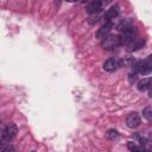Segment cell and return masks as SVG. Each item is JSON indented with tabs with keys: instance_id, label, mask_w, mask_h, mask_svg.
<instances>
[{
	"instance_id": "ba28073f",
	"label": "cell",
	"mask_w": 152,
	"mask_h": 152,
	"mask_svg": "<svg viewBox=\"0 0 152 152\" xmlns=\"http://www.w3.org/2000/svg\"><path fill=\"white\" fill-rule=\"evenodd\" d=\"M119 6L118 5H114V6H112L110 8H108L106 12H104V14L102 15V19H103V21L106 23V21H112L114 18H116L118 17V14H119Z\"/></svg>"
},
{
	"instance_id": "e0dca14e",
	"label": "cell",
	"mask_w": 152,
	"mask_h": 152,
	"mask_svg": "<svg viewBox=\"0 0 152 152\" xmlns=\"http://www.w3.org/2000/svg\"><path fill=\"white\" fill-rule=\"evenodd\" d=\"M66 1H69V2H75V1H77V0H66Z\"/></svg>"
},
{
	"instance_id": "30bf717a",
	"label": "cell",
	"mask_w": 152,
	"mask_h": 152,
	"mask_svg": "<svg viewBox=\"0 0 152 152\" xmlns=\"http://www.w3.org/2000/svg\"><path fill=\"white\" fill-rule=\"evenodd\" d=\"M103 7L102 0H93L88 6H87V12L89 14H95L97 12H100Z\"/></svg>"
},
{
	"instance_id": "5bb4252c",
	"label": "cell",
	"mask_w": 152,
	"mask_h": 152,
	"mask_svg": "<svg viewBox=\"0 0 152 152\" xmlns=\"http://www.w3.org/2000/svg\"><path fill=\"white\" fill-rule=\"evenodd\" d=\"M127 147H128V150H131V151H145V148H144V146L141 145V146H138L135 142H133V141H128L127 142Z\"/></svg>"
},
{
	"instance_id": "ac0fdd59",
	"label": "cell",
	"mask_w": 152,
	"mask_h": 152,
	"mask_svg": "<svg viewBox=\"0 0 152 152\" xmlns=\"http://www.w3.org/2000/svg\"><path fill=\"white\" fill-rule=\"evenodd\" d=\"M82 1H88V0H82Z\"/></svg>"
},
{
	"instance_id": "6da1fadb",
	"label": "cell",
	"mask_w": 152,
	"mask_h": 152,
	"mask_svg": "<svg viewBox=\"0 0 152 152\" xmlns=\"http://www.w3.org/2000/svg\"><path fill=\"white\" fill-rule=\"evenodd\" d=\"M120 36L119 37V42H120V45H127L128 43H131L133 39H135L138 37V30L135 26H129L122 31H120Z\"/></svg>"
},
{
	"instance_id": "8992f818",
	"label": "cell",
	"mask_w": 152,
	"mask_h": 152,
	"mask_svg": "<svg viewBox=\"0 0 152 152\" xmlns=\"http://www.w3.org/2000/svg\"><path fill=\"white\" fill-rule=\"evenodd\" d=\"M120 66V61L118 59V58H108L104 63H103V65H102V68H103V70L104 71H107V72H113V71H115Z\"/></svg>"
},
{
	"instance_id": "3957f363",
	"label": "cell",
	"mask_w": 152,
	"mask_h": 152,
	"mask_svg": "<svg viewBox=\"0 0 152 152\" xmlns=\"http://www.w3.org/2000/svg\"><path fill=\"white\" fill-rule=\"evenodd\" d=\"M17 133H18V127H17V125L15 124H8L5 128H4V131H2V133H1V141H2V144H7V142H10L15 135H17Z\"/></svg>"
},
{
	"instance_id": "8fae6325",
	"label": "cell",
	"mask_w": 152,
	"mask_h": 152,
	"mask_svg": "<svg viewBox=\"0 0 152 152\" xmlns=\"http://www.w3.org/2000/svg\"><path fill=\"white\" fill-rule=\"evenodd\" d=\"M137 88L138 90L140 91H146V90H150L151 89V77H146V78H142L138 82L137 84Z\"/></svg>"
},
{
	"instance_id": "2e32d148",
	"label": "cell",
	"mask_w": 152,
	"mask_h": 152,
	"mask_svg": "<svg viewBox=\"0 0 152 152\" xmlns=\"http://www.w3.org/2000/svg\"><path fill=\"white\" fill-rule=\"evenodd\" d=\"M129 26H132V20L131 19H128V20H125V21H121L119 25H118V31H122V30H125V28H127V27H129Z\"/></svg>"
},
{
	"instance_id": "277c9868",
	"label": "cell",
	"mask_w": 152,
	"mask_h": 152,
	"mask_svg": "<svg viewBox=\"0 0 152 152\" xmlns=\"http://www.w3.org/2000/svg\"><path fill=\"white\" fill-rule=\"evenodd\" d=\"M101 46L104 50H114V49H116L118 46H120L119 37L118 36H114V34H109V36L107 34L106 37L102 38Z\"/></svg>"
},
{
	"instance_id": "7a4b0ae2",
	"label": "cell",
	"mask_w": 152,
	"mask_h": 152,
	"mask_svg": "<svg viewBox=\"0 0 152 152\" xmlns=\"http://www.w3.org/2000/svg\"><path fill=\"white\" fill-rule=\"evenodd\" d=\"M151 56H148L146 59L140 61L133 65V72L134 74H140V75H148L152 71V62H151Z\"/></svg>"
},
{
	"instance_id": "7c38bea8",
	"label": "cell",
	"mask_w": 152,
	"mask_h": 152,
	"mask_svg": "<svg viewBox=\"0 0 152 152\" xmlns=\"http://www.w3.org/2000/svg\"><path fill=\"white\" fill-rule=\"evenodd\" d=\"M106 135H107V138H108V139H110V140H116V139L120 137L119 132H118L116 129H114V128L108 129V131H107V133H106Z\"/></svg>"
},
{
	"instance_id": "5b68a950",
	"label": "cell",
	"mask_w": 152,
	"mask_h": 152,
	"mask_svg": "<svg viewBox=\"0 0 152 152\" xmlns=\"http://www.w3.org/2000/svg\"><path fill=\"white\" fill-rule=\"evenodd\" d=\"M140 122H141V119H140V115L137 112L129 113L126 118V125L129 128H138L140 126Z\"/></svg>"
},
{
	"instance_id": "4fadbf2b",
	"label": "cell",
	"mask_w": 152,
	"mask_h": 152,
	"mask_svg": "<svg viewBox=\"0 0 152 152\" xmlns=\"http://www.w3.org/2000/svg\"><path fill=\"white\" fill-rule=\"evenodd\" d=\"M133 139H135L138 141V144H140V145H146L148 142V139L146 137H144L142 134H140V133H135L133 135Z\"/></svg>"
},
{
	"instance_id": "52a82bcc",
	"label": "cell",
	"mask_w": 152,
	"mask_h": 152,
	"mask_svg": "<svg viewBox=\"0 0 152 152\" xmlns=\"http://www.w3.org/2000/svg\"><path fill=\"white\" fill-rule=\"evenodd\" d=\"M114 27V24H113V21H106L97 31H96V38H99V39H102L103 37H106L110 31H112V28Z\"/></svg>"
},
{
	"instance_id": "9c48e42d",
	"label": "cell",
	"mask_w": 152,
	"mask_h": 152,
	"mask_svg": "<svg viewBox=\"0 0 152 152\" xmlns=\"http://www.w3.org/2000/svg\"><path fill=\"white\" fill-rule=\"evenodd\" d=\"M145 39L144 38H135V39H133L131 43H128L127 44V51L128 52H133V51H137V50H139V49H141L144 45H145Z\"/></svg>"
},
{
	"instance_id": "9a60e30c",
	"label": "cell",
	"mask_w": 152,
	"mask_h": 152,
	"mask_svg": "<svg viewBox=\"0 0 152 152\" xmlns=\"http://www.w3.org/2000/svg\"><path fill=\"white\" fill-rule=\"evenodd\" d=\"M142 116L148 122H151V120H152V109H151V107H146V108L142 109Z\"/></svg>"
}]
</instances>
